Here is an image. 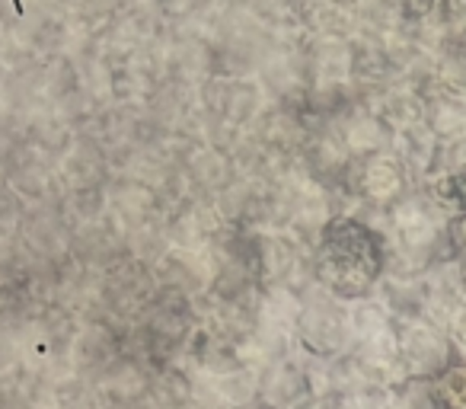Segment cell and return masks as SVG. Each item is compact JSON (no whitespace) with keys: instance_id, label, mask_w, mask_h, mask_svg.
I'll return each instance as SVG.
<instances>
[{"instance_id":"obj_1","label":"cell","mask_w":466,"mask_h":409,"mask_svg":"<svg viewBox=\"0 0 466 409\" xmlns=\"http://www.w3.org/2000/svg\"><path fill=\"white\" fill-rule=\"evenodd\" d=\"M310 260L319 288L349 304L370 298L387 272V230L358 215H336L313 240Z\"/></svg>"},{"instance_id":"obj_2","label":"cell","mask_w":466,"mask_h":409,"mask_svg":"<svg viewBox=\"0 0 466 409\" xmlns=\"http://www.w3.org/2000/svg\"><path fill=\"white\" fill-rule=\"evenodd\" d=\"M198 320L201 313L192 298H186L179 291H169V288H157V294L137 313L135 323L125 326L122 349L144 355L154 368L157 364L179 362L195 326H198Z\"/></svg>"},{"instance_id":"obj_3","label":"cell","mask_w":466,"mask_h":409,"mask_svg":"<svg viewBox=\"0 0 466 409\" xmlns=\"http://www.w3.org/2000/svg\"><path fill=\"white\" fill-rule=\"evenodd\" d=\"M294 339L298 349L310 352L319 358H336L351 349V313L349 301L336 298L326 288L313 281L304 294H300V311L298 323H294Z\"/></svg>"},{"instance_id":"obj_4","label":"cell","mask_w":466,"mask_h":409,"mask_svg":"<svg viewBox=\"0 0 466 409\" xmlns=\"http://www.w3.org/2000/svg\"><path fill=\"white\" fill-rule=\"evenodd\" d=\"M256 275L259 285H285L304 294L313 285L310 247L288 230H256Z\"/></svg>"},{"instance_id":"obj_5","label":"cell","mask_w":466,"mask_h":409,"mask_svg":"<svg viewBox=\"0 0 466 409\" xmlns=\"http://www.w3.org/2000/svg\"><path fill=\"white\" fill-rule=\"evenodd\" d=\"M396 345L402 371L415 377H438L463 358L444 326L434 320H396Z\"/></svg>"},{"instance_id":"obj_6","label":"cell","mask_w":466,"mask_h":409,"mask_svg":"<svg viewBox=\"0 0 466 409\" xmlns=\"http://www.w3.org/2000/svg\"><path fill=\"white\" fill-rule=\"evenodd\" d=\"M342 186L349 189L351 195H358L364 205L390 209L393 201H400L402 195L409 192V176L400 157L377 150V154L361 157L358 167H349Z\"/></svg>"},{"instance_id":"obj_7","label":"cell","mask_w":466,"mask_h":409,"mask_svg":"<svg viewBox=\"0 0 466 409\" xmlns=\"http://www.w3.org/2000/svg\"><path fill=\"white\" fill-rule=\"evenodd\" d=\"M157 279H154V269L141 260H122L116 266V272L109 275L103 288V301L109 307L112 317L122 320V326H131L137 320V313L147 307V301L157 294Z\"/></svg>"},{"instance_id":"obj_8","label":"cell","mask_w":466,"mask_h":409,"mask_svg":"<svg viewBox=\"0 0 466 409\" xmlns=\"http://www.w3.org/2000/svg\"><path fill=\"white\" fill-rule=\"evenodd\" d=\"M150 269H154L157 285L186 294L192 301L205 298L208 288H211V260H208L205 250L169 247Z\"/></svg>"},{"instance_id":"obj_9","label":"cell","mask_w":466,"mask_h":409,"mask_svg":"<svg viewBox=\"0 0 466 409\" xmlns=\"http://www.w3.org/2000/svg\"><path fill=\"white\" fill-rule=\"evenodd\" d=\"M179 362H186L192 371L218 377V374H227V371H233V368H240L243 358H240L237 343H233V336H227V332L220 330L211 317H201Z\"/></svg>"},{"instance_id":"obj_10","label":"cell","mask_w":466,"mask_h":409,"mask_svg":"<svg viewBox=\"0 0 466 409\" xmlns=\"http://www.w3.org/2000/svg\"><path fill=\"white\" fill-rule=\"evenodd\" d=\"M377 298L396 320H431V288L425 272H393L387 269L377 281Z\"/></svg>"},{"instance_id":"obj_11","label":"cell","mask_w":466,"mask_h":409,"mask_svg":"<svg viewBox=\"0 0 466 409\" xmlns=\"http://www.w3.org/2000/svg\"><path fill=\"white\" fill-rule=\"evenodd\" d=\"M307 396V377L298 349L259 368V400L275 409H294Z\"/></svg>"},{"instance_id":"obj_12","label":"cell","mask_w":466,"mask_h":409,"mask_svg":"<svg viewBox=\"0 0 466 409\" xmlns=\"http://www.w3.org/2000/svg\"><path fill=\"white\" fill-rule=\"evenodd\" d=\"M192 400V368L186 362L157 364L150 371V383L144 403L147 409H182Z\"/></svg>"},{"instance_id":"obj_13","label":"cell","mask_w":466,"mask_h":409,"mask_svg":"<svg viewBox=\"0 0 466 409\" xmlns=\"http://www.w3.org/2000/svg\"><path fill=\"white\" fill-rule=\"evenodd\" d=\"M224 224V218L211 209H201V205H188L179 209L176 218L169 221L167 237L173 247H186V250H205L211 243V237L218 234V228Z\"/></svg>"},{"instance_id":"obj_14","label":"cell","mask_w":466,"mask_h":409,"mask_svg":"<svg viewBox=\"0 0 466 409\" xmlns=\"http://www.w3.org/2000/svg\"><path fill=\"white\" fill-rule=\"evenodd\" d=\"M428 128L441 141L466 135V90L453 87V90H444L441 97L428 99Z\"/></svg>"},{"instance_id":"obj_15","label":"cell","mask_w":466,"mask_h":409,"mask_svg":"<svg viewBox=\"0 0 466 409\" xmlns=\"http://www.w3.org/2000/svg\"><path fill=\"white\" fill-rule=\"evenodd\" d=\"M300 311V294L285 285H266L259 294V326L279 332H294Z\"/></svg>"},{"instance_id":"obj_16","label":"cell","mask_w":466,"mask_h":409,"mask_svg":"<svg viewBox=\"0 0 466 409\" xmlns=\"http://www.w3.org/2000/svg\"><path fill=\"white\" fill-rule=\"evenodd\" d=\"M211 381L220 409H240L259 400V368H253V364H240V368L211 377Z\"/></svg>"},{"instance_id":"obj_17","label":"cell","mask_w":466,"mask_h":409,"mask_svg":"<svg viewBox=\"0 0 466 409\" xmlns=\"http://www.w3.org/2000/svg\"><path fill=\"white\" fill-rule=\"evenodd\" d=\"M390 400H393L400 409H441L434 377L406 374L402 381L393 383V390H390Z\"/></svg>"},{"instance_id":"obj_18","label":"cell","mask_w":466,"mask_h":409,"mask_svg":"<svg viewBox=\"0 0 466 409\" xmlns=\"http://www.w3.org/2000/svg\"><path fill=\"white\" fill-rule=\"evenodd\" d=\"M434 387H438L441 409H466V355L434 377Z\"/></svg>"},{"instance_id":"obj_19","label":"cell","mask_w":466,"mask_h":409,"mask_svg":"<svg viewBox=\"0 0 466 409\" xmlns=\"http://www.w3.org/2000/svg\"><path fill=\"white\" fill-rule=\"evenodd\" d=\"M390 400V390H351V394H339L336 409H383Z\"/></svg>"},{"instance_id":"obj_20","label":"cell","mask_w":466,"mask_h":409,"mask_svg":"<svg viewBox=\"0 0 466 409\" xmlns=\"http://www.w3.org/2000/svg\"><path fill=\"white\" fill-rule=\"evenodd\" d=\"M444 330L447 336L453 339V345L460 349V355H466V301H460L444 320Z\"/></svg>"},{"instance_id":"obj_21","label":"cell","mask_w":466,"mask_h":409,"mask_svg":"<svg viewBox=\"0 0 466 409\" xmlns=\"http://www.w3.org/2000/svg\"><path fill=\"white\" fill-rule=\"evenodd\" d=\"M447 234H451L453 253H457V250H466V211L451 215V221H447Z\"/></svg>"},{"instance_id":"obj_22","label":"cell","mask_w":466,"mask_h":409,"mask_svg":"<svg viewBox=\"0 0 466 409\" xmlns=\"http://www.w3.org/2000/svg\"><path fill=\"white\" fill-rule=\"evenodd\" d=\"M339 394H307L294 409H336Z\"/></svg>"},{"instance_id":"obj_23","label":"cell","mask_w":466,"mask_h":409,"mask_svg":"<svg viewBox=\"0 0 466 409\" xmlns=\"http://www.w3.org/2000/svg\"><path fill=\"white\" fill-rule=\"evenodd\" d=\"M453 269H457V281L466 294V250H457V253H453Z\"/></svg>"},{"instance_id":"obj_24","label":"cell","mask_w":466,"mask_h":409,"mask_svg":"<svg viewBox=\"0 0 466 409\" xmlns=\"http://www.w3.org/2000/svg\"><path fill=\"white\" fill-rule=\"evenodd\" d=\"M103 409H147L144 400H106Z\"/></svg>"},{"instance_id":"obj_25","label":"cell","mask_w":466,"mask_h":409,"mask_svg":"<svg viewBox=\"0 0 466 409\" xmlns=\"http://www.w3.org/2000/svg\"><path fill=\"white\" fill-rule=\"evenodd\" d=\"M240 409H275V406H268L266 400H253V403H247V406H240Z\"/></svg>"},{"instance_id":"obj_26","label":"cell","mask_w":466,"mask_h":409,"mask_svg":"<svg viewBox=\"0 0 466 409\" xmlns=\"http://www.w3.org/2000/svg\"><path fill=\"white\" fill-rule=\"evenodd\" d=\"M182 409H208V406H201V403H195V400H188V403H186V406H182Z\"/></svg>"},{"instance_id":"obj_27","label":"cell","mask_w":466,"mask_h":409,"mask_svg":"<svg viewBox=\"0 0 466 409\" xmlns=\"http://www.w3.org/2000/svg\"><path fill=\"white\" fill-rule=\"evenodd\" d=\"M383 409H400V406H396V403H393V400H387V406H383Z\"/></svg>"}]
</instances>
